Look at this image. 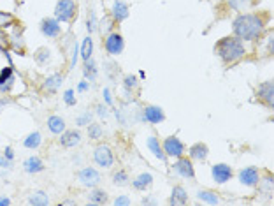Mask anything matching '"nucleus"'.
<instances>
[{"label": "nucleus", "mask_w": 274, "mask_h": 206, "mask_svg": "<svg viewBox=\"0 0 274 206\" xmlns=\"http://www.w3.org/2000/svg\"><path fill=\"white\" fill-rule=\"evenodd\" d=\"M266 23V16L257 14V12H246V14H239L232 21V30L241 41H257L264 35Z\"/></svg>", "instance_id": "nucleus-1"}, {"label": "nucleus", "mask_w": 274, "mask_h": 206, "mask_svg": "<svg viewBox=\"0 0 274 206\" xmlns=\"http://www.w3.org/2000/svg\"><path fill=\"white\" fill-rule=\"evenodd\" d=\"M215 53L223 60L225 64H236L246 55V48H244L243 41L236 35H228L220 39L215 44Z\"/></svg>", "instance_id": "nucleus-2"}, {"label": "nucleus", "mask_w": 274, "mask_h": 206, "mask_svg": "<svg viewBox=\"0 0 274 206\" xmlns=\"http://www.w3.org/2000/svg\"><path fill=\"white\" fill-rule=\"evenodd\" d=\"M77 14V4L74 0H58L55 5V18L60 23H70Z\"/></svg>", "instance_id": "nucleus-3"}, {"label": "nucleus", "mask_w": 274, "mask_h": 206, "mask_svg": "<svg viewBox=\"0 0 274 206\" xmlns=\"http://www.w3.org/2000/svg\"><path fill=\"white\" fill-rule=\"evenodd\" d=\"M11 28H12V32L7 34L9 50L14 51L16 55H25V51H27V43H25L23 27H21V23H16L14 27H11Z\"/></svg>", "instance_id": "nucleus-4"}, {"label": "nucleus", "mask_w": 274, "mask_h": 206, "mask_svg": "<svg viewBox=\"0 0 274 206\" xmlns=\"http://www.w3.org/2000/svg\"><path fill=\"white\" fill-rule=\"evenodd\" d=\"M172 169L176 175L183 176V178L195 180V169H193L192 159H188V157H178V160L172 164Z\"/></svg>", "instance_id": "nucleus-5"}, {"label": "nucleus", "mask_w": 274, "mask_h": 206, "mask_svg": "<svg viewBox=\"0 0 274 206\" xmlns=\"http://www.w3.org/2000/svg\"><path fill=\"white\" fill-rule=\"evenodd\" d=\"M164 153L167 157H174V159H178V157H183L185 155V144L181 143V139L176 136H169L165 141H164Z\"/></svg>", "instance_id": "nucleus-6"}, {"label": "nucleus", "mask_w": 274, "mask_h": 206, "mask_svg": "<svg viewBox=\"0 0 274 206\" xmlns=\"http://www.w3.org/2000/svg\"><path fill=\"white\" fill-rule=\"evenodd\" d=\"M93 160H95L97 164L101 167H111L112 164H114V155H112L111 148L108 146V144H99V146L95 148V152H93Z\"/></svg>", "instance_id": "nucleus-7"}, {"label": "nucleus", "mask_w": 274, "mask_h": 206, "mask_svg": "<svg viewBox=\"0 0 274 206\" xmlns=\"http://www.w3.org/2000/svg\"><path fill=\"white\" fill-rule=\"evenodd\" d=\"M77 180H79L81 185L93 189V187H97L102 182V176L95 167H85V169H81V171L77 173Z\"/></svg>", "instance_id": "nucleus-8"}, {"label": "nucleus", "mask_w": 274, "mask_h": 206, "mask_svg": "<svg viewBox=\"0 0 274 206\" xmlns=\"http://www.w3.org/2000/svg\"><path fill=\"white\" fill-rule=\"evenodd\" d=\"M104 48L109 55H112V57H114V55H120L125 48V41H123V37H121V34H118V32H111V34L106 35Z\"/></svg>", "instance_id": "nucleus-9"}, {"label": "nucleus", "mask_w": 274, "mask_h": 206, "mask_svg": "<svg viewBox=\"0 0 274 206\" xmlns=\"http://www.w3.org/2000/svg\"><path fill=\"white\" fill-rule=\"evenodd\" d=\"M39 28H41V34L44 37H50V39H56L62 34V27H60V21L56 18H44Z\"/></svg>", "instance_id": "nucleus-10"}, {"label": "nucleus", "mask_w": 274, "mask_h": 206, "mask_svg": "<svg viewBox=\"0 0 274 206\" xmlns=\"http://www.w3.org/2000/svg\"><path fill=\"white\" fill-rule=\"evenodd\" d=\"M141 120L150 122V124H160L165 120V113L160 106H144L141 109Z\"/></svg>", "instance_id": "nucleus-11"}, {"label": "nucleus", "mask_w": 274, "mask_h": 206, "mask_svg": "<svg viewBox=\"0 0 274 206\" xmlns=\"http://www.w3.org/2000/svg\"><path fill=\"white\" fill-rule=\"evenodd\" d=\"M14 83H16V76H14V69H12V66L4 67V69L0 70V93H2V95L11 93Z\"/></svg>", "instance_id": "nucleus-12"}, {"label": "nucleus", "mask_w": 274, "mask_h": 206, "mask_svg": "<svg viewBox=\"0 0 274 206\" xmlns=\"http://www.w3.org/2000/svg\"><path fill=\"white\" fill-rule=\"evenodd\" d=\"M257 97L262 101L267 108H274V83L264 81L262 85L257 86Z\"/></svg>", "instance_id": "nucleus-13"}, {"label": "nucleus", "mask_w": 274, "mask_h": 206, "mask_svg": "<svg viewBox=\"0 0 274 206\" xmlns=\"http://www.w3.org/2000/svg\"><path fill=\"white\" fill-rule=\"evenodd\" d=\"M260 180V171L257 167L250 166V167H244L239 171V182L246 187H257Z\"/></svg>", "instance_id": "nucleus-14"}, {"label": "nucleus", "mask_w": 274, "mask_h": 206, "mask_svg": "<svg viewBox=\"0 0 274 206\" xmlns=\"http://www.w3.org/2000/svg\"><path fill=\"white\" fill-rule=\"evenodd\" d=\"M211 175L213 180L221 185V183H227L232 178V167L227 166V164H215L211 167Z\"/></svg>", "instance_id": "nucleus-15"}, {"label": "nucleus", "mask_w": 274, "mask_h": 206, "mask_svg": "<svg viewBox=\"0 0 274 206\" xmlns=\"http://www.w3.org/2000/svg\"><path fill=\"white\" fill-rule=\"evenodd\" d=\"M128 14H130V11H128V5L125 4L123 0H116L114 4H112V7H111L112 20H114L116 23H121V21L127 20Z\"/></svg>", "instance_id": "nucleus-16"}, {"label": "nucleus", "mask_w": 274, "mask_h": 206, "mask_svg": "<svg viewBox=\"0 0 274 206\" xmlns=\"http://www.w3.org/2000/svg\"><path fill=\"white\" fill-rule=\"evenodd\" d=\"M63 83V74L60 72H55V74H50L43 83V92L44 93H55Z\"/></svg>", "instance_id": "nucleus-17"}, {"label": "nucleus", "mask_w": 274, "mask_h": 206, "mask_svg": "<svg viewBox=\"0 0 274 206\" xmlns=\"http://www.w3.org/2000/svg\"><path fill=\"white\" fill-rule=\"evenodd\" d=\"M188 155L192 160H199V162H202V160L208 159L209 155V148L206 143H195L192 144V146L188 148Z\"/></svg>", "instance_id": "nucleus-18"}, {"label": "nucleus", "mask_w": 274, "mask_h": 206, "mask_svg": "<svg viewBox=\"0 0 274 206\" xmlns=\"http://www.w3.org/2000/svg\"><path fill=\"white\" fill-rule=\"evenodd\" d=\"M81 143V134L77 131H63L62 137H60V144L63 148H74Z\"/></svg>", "instance_id": "nucleus-19"}, {"label": "nucleus", "mask_w": 274, "mask_h": 206, "mask_svg": "<svg viewBox=\"0 0 274 206\" xmlns=\"http://www.w3.org/2000/svg\"><path fill=\"white\" fill-rule=\"evenodd\" d=\"M23 167H25V171H27L28 175H37V173L44 171V162L39 159L37 155H32V157H28V159L25 160Z\"/></svg>", "instance_id": "nucleus-20"}, {"label": "nucleus", "mask_w": 274, "mask_h": 206, "mask_svg": "<svg viewBox=\"0 0 274 206\" xmlns=\"http://www.w3.org/2000/svg\"><path fill=\"white\" fill-rule=\"evenodd\" d=\"M146 146L150 148V152H153V155L157 157V159H160L162 162H165V160H167V155L164 153V148L160 146V141L157 139L155 136H150V137H148Z\"/></svg>", "instance_id": "nucleus-21"}, {"label": "nucleus", "mask_w": 274, "mask_h": 206, "mask_svg": "<svg viewBox=\"0 0 274 206\" xmlns=\"http://www.w3.org/2000/svg\"><path fill=\"white\" fill-rule=\"evenodd\" d=\"M170 205H186L188 203V194L181 185H176L172 189V196L169 199Z\"/></svg>", "instance_id": "nucleus-22"}, {"label": "nucleus", "mask_w": 274, "mask_h": 206, "mask_svg": "<svg viewBox=\"0 0 274 206\" xmlns=\"http://www.w3.org/2000/svg\"><path fill=\"white\" fill-rule=\"evenodd\" d=\"M48 129L58 136V134H62L65 131V120L62 117H58V115H53V117L48 118Z\"/></svg>", "instance_id": "nucleus-23"}, {"label": "nucleus", "mask_w": 274, "mask_h": 206, "mask_svg": "<svg viewBox=\"0 0 274 206\" xmlns=\"http://www.w3.org/2000/svg\"><path fill=\"white\" fill-rule=\"evenodd\" d=\"M132 185H134V189H137V191H146V189H150V187L153 185V176H151L150 173H141V175L132 182Z\"/></svg>", "instance_id": "nucleus-24"}, {"label": "nucleus", "mask_w": 274, "mask_h": 206, "mask_svg": "<svg viewBox=\"0 0 274 206\" xmlns=\"http://www.w3.org/2000/svg\"><path fill=\"white\" fill-rule=\"evenodd\" d=\"M23 144H25V148H28V150H37V148L43 144V134L39 133V131L30 133L27 137H25Z\"/></svg>", "instance_id": "nucleus-25"}, {"label": "nucleus", "mask_w": 274, "mask_h": 206, "mask_svg": "<svg viewBox=\"0 0 274 206\" xmlns=\"http://www.w3.org/2000/svg\"><path fill=\"white\" fill-rule=\"evenodd\" d=\"M18 23L16 16L9 11H0V30H7V28L14 27Z\"/></svg>", "instance_id": "nucleus-26"}, {"label": "nucleus", "mask_w": 274, "mask_h": 206, "mask_svg": "<svg viewBox=\"0 0 274 206\" xmlns=\"http://www.w3.org/2000/svg\"><path fill=\"white\" fill-rule=\"evenodd\" d=\"M28 205H34V206H46L50 205V198L44 191H35L32 192V196L28 198Z\"/></svg>", "instance_id": "nucleus-27"}, {"label": "nucleus", "mask_w": 274, "mask_h": 206, "mask_svg": "<svg viewBox=\"0 0 274 206\" xmlns=\"http://www.w3.org/2000/svg\"><path fill=\"white\" fill-rule=\"evenodd\" d=\"M83 74H85V78H86V81L88 83H93L97 79V66H95V62H93V59L85 60Z\"/></svg>", "instance_id": "nucleus-28"}, {"label": "nucleus", "mask_w": 274, "mask_h": 206, "mask_svg": "<svg viewBox=\"0 0 274 206\" xmlns=\"http://www.w3.org/2000/svg\"><path fill=\"white\" fill-rule=\"evenodd\" d=\"M34 59H35V62H37V66L44 67V66H48V62L51 60V51L48 50V48H39L34 53Z\"/></svg>", "instance_id": "nucleus-29"}, {"label": "nucleus", "mask_w": 274, "mask_h": 206, "mask_svg": "<svg viewBox=\"0 0 274 206\" xmlns=\"http://www.w3.org/2000/svg\"><path fill=\"white\" fill-rule=\"evenodd\" d=\"M123 86H125V92L127 93H134L139 90V79L135 78V76H132V74H128V76H125L123 79Z\"/></svg>", "instance_id": "nucleus-30"}, {"label": "nucleus", "mask_w": 274, "mask_h": 206, "mask_svg": "<svg viewBox=\"0 0 274 206\" xmlns=\"http://www.w3.org/2000/svg\"><path fill=\"white\" fill-rule=\"evenodd\" d=\"M90 203H93V205H104V203H108V192L99 191V189L92 191L90 192Z\"/></svg>", "instance_id": "nucleus-31"}, {"label": "nucleus", "mask_w": 274, "mask_h": 206, "mask_svg": "<svg viewBox=\"0 0 274 206\" xmlns=\"http://www.w3.org/2000/svg\"><path fill=\"white\" fill-rule=\"evenodd\" d=\"M197 198L201 199V201H204V203H209V205H217V203L220 201L218 196H217V192H213V191H199Z\"/></svg>", "instance_id": "nucleus-32"}, {"label": "nucleus", "mask_w": 274, "mask_h": 206, "mask_svg": "<svg viewBox=\"0 0 274 206\" xmlns=\"http://www.w3.org/2000/svg\"><path fill=\"white\" fill-rule=\"evenodd\" d=\"M92 53H93V41H92V37H86V39L83 41V46H81V59L83 60L92 59Z\"/></svg>", "instance_id": "nucleus-33"}, {"label": "nucleus", "mask_w": 274, "mask_h": 206, "mask_svg": "<svg viewBox=\"0 0 274 206\" xmlns=\"http://www.w3.org/2000/svg\"><path fill=\"white\" fill-rule=\"evenodd\" d=\"M112 183H114V185H118V187L128 185V175H127V171H123V169L116 171L114 175H112Z\"/></svg>", "instance_id": "nucleus-34"}, {"label": "nucleus", "mask_w": 274, "mask_h": 206, "mask_svg": "<svg viewBox=\"0 0 274 206\" xmlns=\"http://www.w3.org/2000/svg\"><path fill=\"white\" fill-rule=\"evenodd\" d=\"M88 136H90V139H101V137L104 136V131H102L101 124H90Z\"/></svg>", "instance_id": "nucleus-35"}, {"label": "nucleus", "mask_w": 274, "mask_h": 206, "mask_svg": "<svg viewBox=\"0 0 274 206\" xmlns=\"http://www.w3.org/2000/svg\"><path fill=\"white\" fill-rule=\"evenodd\" d=\"M248 2H250V0H228V7L234 9V11H244Z\"/></svg>", "instance_id": "nucleus-36"}, {"label": "nucleus", "mask_w": 274, "mask_h": 206, "mask_svg": "<svg viewBox=\"0 0 274 206\" xmlns=\"http://www.w3.org/2000/svg\"><path fill=\"white\" fill-rule=\"evenodd\" d=\"M63 101L67 106H76V95H74V90H65L63 93Z\"/></svg>", "instance_id": "nucleus-37"}, {"label": "nucleus", "mask_w": 274, "mask_h": 206, "mask_svg": "<svg viewBox=\"0 0 274 206\" xmlns=\"http://www.w3.org/2000/svg\"><path fill=\"white\" fill-rule=\"evenodd\" d=\"M86 28H88V32L92 34V32H95L97 28V21H95V12L90 11V16H88V23H86Z\"/></svg>", "instance_id": "nucleus-38"}, {"label": "nucleus", "mask_w": 274, "mask_h": 206, "mask_svg": "<svg viewBox=\"0 0 274 206\" xmlns=\"http://www.w3.org/2000/svg\"><path fill=\"white\" fill-rule=\"evenodd\" d=\"M77 53H79V48H77V44L74 43V44H72V55H70V62H69L70 69H72V67H76V62H77Z\"/></svg>", "instance_id": "nucleus-39"}, {"label": "nucleus", "mask_w": 274, "mask_h": 206, "mask_svg": "<svg viewBox=\"0 0 274 206\" xmlns=\"http://www.w3.org/2000/svg\"><path fill=\"white\" fill-rule=\"evenodd\" d=\"M112 203H114L116 206H128V205H132V201L127 198V196H120V198H116Z\"/></svg>", "instance_id": "nucleus-40"}, {"label": "nucleus", "mask_w": 274, "mask_h": 206, "mask_svg": "<svg viewBox=\"0 0 274 206\" xmlns=\"http://www.w3.org/2000/svg\"><path fill=\"white\" fill-rule=\"evenodd\" d=\"M90 120H92V115L85 113V115H81V117H77L76 124L77 125H86V124H90Z\"/></svg>", "instance_id": "nucleus-41"}, {"label": "nucleus", "mask_w": 274, "mask_h": 206, "mask_svg": "<svg viewBox=\"0 0 274 206\" xmlns=\"http://www.w3.org/2000/svg\"><path fill=\"white\" fill-rule=\"evenodd\" d=\"M0 167H2V169H9V167H11V160L5 159V157L2 155L0 157Z\"/></svg>", "instance_id": "nucleus-42"}, {"label": "nucleus", "mask_w": 274, "mask_h": 206, "mask_svg": "<svg viewBox=\"0 0 274 206\" xmlns=\"http://www.w3.org/2000/svg\"><path fill=\"white\" fill-rule=\"evenodd\" d=\"M4 157H5V159H9V160L12 162V159H14V152H12V148H11V146H5Z\"/></svg>", "instance_id": "nucleus-43"}, {"label": "nucleus", "mask_w": 274, "mask_h": 206, "mask_svg": "<svg viewBox=\"0 0 274 206\" xmlns=\"http://www.w3.org/2000/svg\"><path fill=\"white\" fill-rule=\"evenodd\" d=\"M97 109H99V111H97V113L101 115V117H108V108H106V106L99 104V106H97Z\"/></svg>", "instance_id": "nucleus-44"}, {"label": "nucleus", "mask_w": 274, "mask_h": 206, "mask_svg": "<svg viewBox=\"0 0 274 206\" xmlns=\"http://www.w3.org/2000/svg\"><path fill=\"white\" fill-rule=\"evenodd\" d=\"M88 86H90V83H88V81H83V83H79V86H77V90H79V92H85V90H88Z\"/></svg>", "instance_id": "nucleus-45"}, {"label": "nucleus", "mask_w": 274, "mask_h": 206, "mask_svg": "<svg viewBox=\"0 0 274 206\" xmlns=\"http://www.w3.org/2000/svg\"><path fill=\"white\" fill-rule=\"evenodd\" d=\"M104 97H106V102H108V104H111V95H109V88H104Z\"/></svg>", "instance_id": "nucleus-46"}, {"label": "nucleus", "mask_w": 274, "mask_h": 206, "mask_svg": "<svg viewBox=\"0 0 274 206\" xmlns=\"http://www.w3.org/2000/svg\"><path fill=\"white\" fill-rule=\"evenodd\" d=\"M9 104V99H0V113H2V109Z\"/></svg>", "instance_id": "nucleus-47"}, {"label": "nucleus", "mask_w": 274, "mask_h": 206, "mask_svg": "<svg viewBox=\"0 0 274 206\" xmlns=\"http://www.w3.org/2000/svg\"><path fill=\"white\" fill-rule=\"evenodd\" d=\"M7 205H11V199H7V198H0V206H7Z\"/></svg>", "instance_id": "nucleus-48"}]
</instances>
